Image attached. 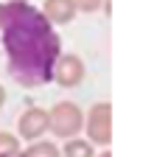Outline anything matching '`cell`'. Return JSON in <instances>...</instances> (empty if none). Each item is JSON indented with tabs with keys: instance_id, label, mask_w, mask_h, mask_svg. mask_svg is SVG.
Returning <instances> with one entry per match:
<instances>
[{
	"instance_id": "10",
	"label": "cell",
	"mask_w": 143,
	"mask_h": 157,
	"mask_svg": "<svg viewBox=\"0 0 143 157\" xmlns=\"http://www.w3.org/2000/svg\"><path fill=\"white\" fill-rule=\"evenodd\" d=\"M6 98H9V93H6V87H3V82H0V109H3V104H6Z\"/></svg>"
},
{
	"instance_id": "1",
	"label": "cell",
	"mask_w": 143,
	"mask_h": 157,
	"mask_svg": "<svg viewBox=\"0 0 143 157\" xmlns=\"http://www.w3.org/2000/svg\"><path fill=\"white\" fill-rule=\"evenodd\" d=\"M0 42L9 59V73L20 87L37 90L51 82L53 65L62 53V39L56 34V25H51L42 14V9H37L34 3L3 0Z\"/></svg>"
},
{
	"instance_id": "4",
	"label": "cell",
	"mask_w": 143,
	"mask_h": 157,
	"mask_svg": "<svg viewBox=\"0 0 143 157\" xmlns=\"http://www.w3.org/2000/svg\"><path fill=\"white\" fill-rule=\"evenodd\" d=\"M84 76H87V67H84V59H81L79 53H59L51 82H56L65 90H73V87H79L81 82H84Z\"/></svg>"
},
{
	"instance_id": "9",
	"label": "cell",
	"mask_w": 143,
	"mask_h": 157,
	"mask_svg": "<svg viewBox=\"0 0 143 157\" xmlns=\"http://www.w3.org/2000/svg\"><path fill=\"white\" fill-rule=\"evenodd\" d=\"M70 3H73L76 11H81V14H95L101 6L107 3V0H70Z\"/></svg>"
},
{
	"instance_id": "6",
	"label": "cell",
	"mask_w": 143,
	"mask_h": 157,
	"mask_svg": "<svg viewBox=\"0 0 143 157\" xmlns=\"http://www.w3.org/2000/svg\"><path fill=\"white\" fill-rule=\"evenodd\" d=\"M42 14L48 17L51 25H70L76 20V6L70 3V0H45L42 3Z\"/></svg>"
},
{
	"instance_id": "8",
	"label": "cell",
	"mask_w": 143,
	"mask_h": 157,
	"mask_svg": "<svg viewBox=\"0 0 143 157\" xmlns=\"http://www.w3.org/2000/svg\"><path fill=\"white\" fill-rule=\"evenodd\" d=\"M23 149V140L17 137V132H0V157H17Z\"/></svg>"
},
{
	"instance_id": "11",
	"label": "cell",
	"mask_w": 143,
	"mask_h": 157,
	"mask_svg": "<svg viewBox=\"0 0 143 157\" xmlns=\"http://www.w3.org/2000/svg\"><path fill=\"white\" fill-rule=\"evenodd\" d=\"M95 157H112V151H110V149H101V151H98Z\"/></svg>"
},
{
	"instance_id": "5",
	"label": "cell",
	"mask_w": 143,
	"mask_h": 157,
	"mask_svg": "<svg viewBox=\"0 0 143 157\" xmlns=\"http://www.w3.org/2000/svg\"><path fill=\"white\" fill-rule=\"evenodd\" d=\"M45 132H48V109L28 107L20 112V118H17V137L20 140H25V143L39 140V137H45Z\"/></svg>"
},
{
	"instance_id": "12",
	"label": "cell",
	"mask_w": 143,
	"mask_h": 157,
	"mask_svg": "<svg viewBox=\"0 0 143 157\" xmlns=\"http://www.w3.org/2000/svg\"><path fill=\"white\" fill-rule=\"evenodd\" d=\"M20 3H34V0H20Z\"/></svg>"
},
{
	"instance_id": "2",
	"label": "cell",
	"mask_w": 143,
	"mask_h": 157,
	"mask_svg": "<svg viewBox=\"0 0 143 157\" xmlns=\"http://www.w3.org/2000/svg\"><path fill=\"white\" fill-rule=\"evenodd\" d=\"M84 126V109L73 101H56L48 109V132L59 140H68V137L81 135Z\"/></svg>"
},
{
	"instance_id": "3",
	"label": "cell",
	"mask_w": 143,
	"mask_h": 157,
	"mask_svg": "<svg viewBox=\"0 0 143 157\" xmlns=\"http://www.w3.org/2000/svg\"><path fill=\"white\" fill-rule=\"evenodd\" d=\"M81 132L87 135V140L98 149H107L112 143V104L98 101L84 112V126Z\"/></svg>"
},
{
	"instance_id": "7",
	"label": "cell",
	"mask_w": 143,
	"mask_h": 157,
	"mask_svg": "<svg viewBox=\"0 0 143 157\" xmlns=\"http://www.w3.org/2000/svg\"><path fill=\"white\" fill-rule=\"evenodd\" d=\"M62 157H95V146L87 140V137H68V140L59 146Z\"/></svg>"
}]
</instances>
